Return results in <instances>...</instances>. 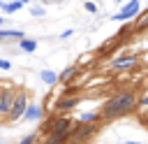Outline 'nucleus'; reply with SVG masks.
I'll use <instances>...</instances> for the list:
<instances>
[{
    "mask_svg": "<svg viewBox=\"0 0 148 144\" xmlns=\"http://www.w3.org/2000/svg\"><path fill=\"white\" fill-rule=\"evenodd\" d=\"M136 105H139V98H136L132 91H120V93L111 95V98L102 105L99 118H104V121H113V118H118V116L130 114Z\"/></svg>",
    "mask_w": 148,
    "mask_h": 144,
    "instance_id": "f257e3e1",
    "label": "nucleus"
},
{
    "mask_svg": "<svg viewBox=\"0 0 148 144\" xmlns=\"http://www.w3.org/2000/svg\"><path fill=\"white\" fill-rule=\"evenodd\" d=\"M28 105H30V100H28V95H25L23 91L14 93V100H12V107H9V114H7V121H18V118H23Z\"/></svg>",
    "mask_w": 148,
    "mask_h": 144,
    "instance_id": "f03ea898",
    "label": "nucleus"
},
{
    "mask_svg": "<svg viewBox=\"0 0 148 144\" xmlns=\"http://www.w3.org/2000/svg\"><path fill=\"white\" fill-rule=\"evenodd\" d=\"M141 14V2L139 0H127L123 7H120V12H116L111 19L113 21H130V19H134V16H139Z\"/></svg>",
    "mask_w": 148,
    "mask_h": 144,
    "instance_id": "7ed1b4c3",
    "label": "nucleus"
},
{
    "mask_svg": "<svg viewBox=\"0 0 148 144\" xmlns=\"http://www.w3.org/2000/svg\"><path fill=\"white\" fill-rule=\"evenodd\" d=\"M72 128H74V121L69 118V116H53L49 123H46V135L49 132H72Z\"/></svg>",
    "mask_w": 148,
    "mask_h": 144,
    "instance_id": "20e7f679",
    "label": "nucleus"
},
{
    "mask_svg": "<svg viewBox=\"0 0 148 144\" xmlns=\"http://www.w3.org/2000/svg\"><path fill=\"white\" fill-rule=\"evenodd\" d=\"M92 132H95V123H88V125H83V123H74V128H72V132H69V142L81 144V142H86Z\"/></svg>",
    "mask_w": 148,
    "mask_h": 144,
    "instance_id": "39448f33",
    "label": "nucleus"
},
{
    "mask_svg": "<svg viewBox=\"0 0 148 144\" xmlns=\"http://www.w3.org/2000/svg\"><path fill=\"white\" fill-rule=\"evenodd\" d=\"M79 102H81V98H79V95H65V98H60V100L56 102V107H53V109H56L58 114H62V111H69V109H74Z\"/></svg>",
    "mask_w": 148,
    "mask_h": 144,
    "instance_id": "423d86ee",
    "label": "nucleus"
},
{
    "mask_svg": "<svg viewBox=\"0 0 148 144\" xmlns=\"http://www.w3.org/2000/svg\"><path fill=\"white\" fill-rule=\"evenodd\" d=\"M42 116H44L42 105L39 102H30L28 109H25V114H23V121H42Z\"/></svg>",
    "mask_w": 148,
    "mask_h": 144,
    "instance_id": "0eeeda50",
    "label": "nucleus"
},
{
    "mask_svg": "<svg viewBox=\"0 0 148 144\" xmlns=\"http://www.w3.org/2000/svg\"><path fill=\"white\" fill-rule=\"evenodd\" d=\"M134 65H136V56H120L111 63L113 70H132Z\"/></svg>",
    "mask_w": 148,
    "mask_h": 144,
    "instance_id": "6e6552de",
    "label": "nucleus"
},
{
    "mask_svg": "<svg viewBox=\"0 0 148 144\" xmlns=\"http://www.w3.org/2000/svg\"><path fill=\"white\" fill-rule=\"evenodd\" d=\"M69 142V132H49L44 144H67Z\"/></svg>",
    "mask_w": 148,
    "mask_h": 144,
    "instance_id": "1a4fd4ad",
    "label": "nucleus"
},
{
    "mask_svg": "<svg viewBox=\"0 0 148 144\" xmlns=\"http://www.w3.org/2000/svg\"><path fill=\"white\" fill-rule=\"evenodd\" d=\"M12 100H14V93L12 91H2L0 93V114H9V107H12Z\"/></svg>",
    "mask_w": 148,
    "mask_h": 144,
    "instance_id": "9d476101",
    "label": "nucleus"
},
{
    "mask_svg": "<svg viewBox=\"0 0 148 144\" xmlns=\"http://www.w3.org/2000/svg\"><path fill=\"white\" fill-rule=\"evenodd\" d=\"M18 49L25 51V53H32V51H37V39H32V37H23V39H18Z\"/></svg>",
    "mask_w": 148,
    "mask_h": 144,
    "instance_id": "9b49d317",
    "label": "nucleus"
},
{
    "mask_svg": "<svg viewBox=\"0 0 148 144\" xmlns=\"http://www.w3.org/2000/svg\"><path fill=\"white\" fill-rule=\"evenodd\" d=\"M0 9H2L5 14H14V12L23 9V2H21V0H12V2H2V0H0Z\"/></svg>",
    "mask_w": 148,
    "mask_h": 144,
    "instance_id": "f8f14e48",
    "label": "nucleus"
},
{
    "mask_svg": "<svg viewBox=\"0 0 148 144\" xmlns=\"http://www.w3.org/2000/svg\"><path fill=\"white\" fill-rule=\"evenodd\" d=\"M95 121H99V114H97V111H83V114H79V118H76L74 123L88 125V123H95Z\"/></svg>",
    "mask_w": 148,
    "mask_h": 144,
    "instance_id": "ddd939ff",
    "label": "nucleus"
},
{
    "mask_svg": "<svg viewBox=\"0 0 148 144\" xmlns=\"http://www.w3.org/2000/svg\"><path fill=\"white\" fill-rule=\"evenodd\" d=\"M39 79H42L44 84H49V86H56V81H58V74H56L53 70H42V72H39Z\"/></svg>",
    "mask_w": 148,
    "mask_h": 144,
    "instance_id": "4468645a",
    "label": "nucleus"
},
{
    "mask_svg": "<svg viewBox=\"0 0 148 144\" xmlns=\"http://www.w3.org/2000/svg\"><path fill=\"white\" fill-rule=\"evenodd\" d=\"M76 72H79V67H76V65H67V67H65V70L58 74V81H69V79H72Z\"/></svg>",
    "mask_w": 148,
    "mask_h": 144,
    "instance_id": "2eb2a0df",
    "label": "nucleus"
},
{
    "mask_svg": "<svg viewBox=\"0 0 148 144\" xmlns=\"http://www.w3.org/2000/svg\"><path fill=\"white\" fill-rule=\"evenodd\" d=\"M83 9H86V12H88V14H95V12H97V5H95V2H90V0H88V2H83Z\"/></svg>",
    "mask_w": 148,
    "mask_h": 144,
    "instance_id": "dca6fc26",
    "label": "nucleus"
},
{
    "mask_svg": "<svg viewBox=\"0 0 148 144\" xmlns=\"http://www.w3.org/2000/svg\"><path fill=\"white\" fill-rule=\"evenodd\" d=\"M30 14H32V16H44V14H46V9H44V7H39V5H35V7L30 9Z\"/></svg>",
    "mask_w": 148,
    "mask_h": 144,
    "instance_id": "f3484780",
    "label": "nucleus"
},
{
    "mask_svg": "<svg viewBox=\"0 0 148 144\" xmlns=\"http://www.w3.org/2000/svg\"><path fill=\"white\" fill-rule=\"evenodd\" d=\"M35 139H37V135H35V132H30V135H25L18 144H35Z\"/></svg>",
    "mask_w": 148,
    "mask_h": 144,
    "instance_id": "a211bd4d",
    "label": "nucleus"
},
{
    "mask_svg": "<svg viewBox=\"0 0 148 144\" xmlns=\"http://www.w3.org/2000/svg\"><path fill=\"white\" fill-rule=\"evenodd\" d=\"M148 23V12H141V16H139V21H136V28H141V26H146Z\"/></svg>",
    "mask_w": 148,
    "mask_h": 144,
    "instance_id": "6ab92c4d",
    "label": "nucleus"
},
{
    "mask_svg": "<svg viewBox=\"0 0 148 144\" xmlns=\"http://www.w3.org/2000/svg\"><path fill=\"white\" fill-rule=\"evenodd\" d=\"M0 70H2V72H7V70H12V63H9L7 58H0Z\"/></svg>",
    "mask_w": 148,
    "mask_h": 144,
    "instance_id": "aec40b11",
    "label": "nucleus"
},
{
    "mask_svg": "<svg viewBox=\"0 0 148 144\" xmlns=\"http://www.w3.org/2000/svg\"><path fill=\"white\" fill-rule=\"evenodd\" d=\"M139 105H141V107H148V95H143V98H139Z\"/></svg>",
    "mask_w": 148,
    "mask_h": 144,
    "instance_id": "412c9836",
    "label": "nucleus"
},
{
    "mask_svg": "<svg viewBox=\"0 0 148 144\" xmlns=\"http://www.w3.org/2000/svg\"><path fill=\"white\" fill-rule=\"evenodd\" d=\"M62 39H67V37H72V30H62V35H60Z\"/></svg>",
    "mask_w": 148,
    "mask_h": 144,
    "instance_id": "4be33fe9",
    "label": "nucleus"
},
{
    "mask_svg": "<svg viewBox=\"0 0 148 144\" xmlns=\"http://www.w3.org/2000/svg\"><path fill=\"white\" fill-rule=\"evenodd\" d=\"M141 123H143V128H148V114H143V116H141Z\"/></svg>",
    "mask_w": 148,
    "mask_h": 144,
    "instance_id": "5701e85b",
    "label": "nucleus"
},
{
    "mask_svg": "<svg viewBox=\"0 0 148 144\" xmlns=\"http://www.w3.org/2000/svg\"><path fill=\"white\" fill-rule=\"evenodd\" d=\"M2 23H5V16H0V28H2Z\"/></svg>",
    "mask_w": 148,
    "mask_h": 144,
    "instance_id": "b1692460",
    "label": "nucleus"
},
{
    "mask_svg": "<svg viewBox=\"0 0 148 144\" xmlns=\"http://www.w3.org/2000/svg\"><path fill=\"white\" fill-rule=\"evenodd\" d=\"M125 144H139V142H125Z\"/></svg>",
    "mask_w": 148,
    "mask_h": 144,
    "instance_id": "393cba45",
    "label": "nucleus"
},
{
    "mask_svg": "<svg viewBox=\"0 0 148 144\" xmlns=\"http://www.w3.org/2000/svg\"><path fill=\"white\" fill-rule=\"evenodd\" d=\"M21 2H23V5H28V2H30V0H21Z\"/></svg>",
    "mask_w": 148,
    "mask_h": 144,
    "instance_id": "a878e982",
    "label": "nucleus"
},
{
    "mask_svg": "<svg viewBox=\"0 0 148 144\" xmlns=\"http://www.w3.org/2000/svg\"><path fill=\"white\" fill-rule=\"evenodd\" d=\"M2 2H12V0H2Z\"/></svg>",
    "mask_w": 148,
    "mask_h": 144,
    "instance_id": "bb28decb",
    "label": "nucleus"
},
{
    "mask_svg": "<svg viewBox=\"0 0 148 144\" xmlns=\"http://www.w3.org/2000/svg\"><path fill=\"white\" fill-rule=\"evenodd\" d=\"M118 2H123V0H118Z\"/></svg>",
    "mask_w": 148,
    "mask_h": 144,
    "instance_id": "cd10ccee",
    "label": "nucleus"
}]
</instances>
